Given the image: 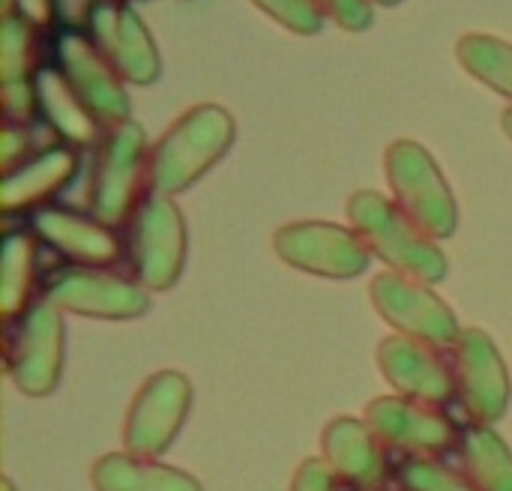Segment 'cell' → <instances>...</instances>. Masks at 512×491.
<instances>
[{
    "label": "cell",
    "mask_w": 512,
    "mask_h": 491,
    "mask_svg": "<svg viewBox=\"0 0 512 491\" xmlns=\"http://www.w3.org/2000/svg\"><path fill=\"white\" fill-rule=\"evenodd\" d=\"M18 150L24 153V132L18 135L15 129H6V138H3V165H6V171H12V162H15Z\"/></svg>",
    "instance_id": "83f0119b"
},
{
    "label": "cell",
    "mask_w": 512,
    "mask_h": 491,
    "mask_svg": "<svg viewBox=\"0 0 512 491\" xmlns=\"http://www.w3.org/2000/svg\"><path fill=\"white\" fill-rule=\"evenodd\" d=\"M96 491H201L198 480L141 456H105L90 474Z\"/></svg>",
    "instance_id": "ac0fdd59"
},
{
    "label": "cell",
    "mask_w": 512,
    "mask_h": 491,
    "mask_svg": "<svg viewBox=\"0 0 512 491\" xmlns=\"http://www.w3.org/2000/svg\"><path fill=\"white\" fill-rule=\"evenodd\" d=\"M387 174L390 186L396 192L399 210L432 240V237H450L456 231L459 213L456 201L438 171V165L429 159V153L411 141H399L387 153Z\"/></svg>",
    "instance_id": "3957f363"
},
{
    "label": "cell",
    "mask_w": 512,
    "mask_h": 491,
    "mask_svg": "<svg viewBox=\"0 0 512 491\" xmlns=\"http://www.w3.org/2000/svg\"><path fill=\"white\" fill-rule=\"evenodd\" d=\"M378 363L387 381L408 399L438 405L453 396L456 381L447 366L426 348V342H417L411 336L384 339L378 348Z\"/></svg>",
    "instance_id": "4fadbf2b"
},
{
    "label": "cell",
    "mask_w": 512,
    "mask_h": 491,
    "mask_svg": "<svg viewBox=\"0 0 512 491\" xmlns=\"http://www.w3.org/2000/svg\"><path fill=\"white\" fill-rule=\"evenodd\" d=\"M267 12H273L282 24H291L297 30H318V6L312 0H258Z\"/></svg>",
    "instance_id": "d4e9b609"
},
{
    "label": "cell",
    "mask_w": 512,
    "mask_h": 491,
    "mask_svg": "<svg viewBox=\"0 0 512 491\" xmlns=\"http://www.w3.org/2000/svg\"><path fill=\"white\" fill-rule=\"evenodd\" d=\"M21 9H24L33 21H45V15L51 12V0H21Z\"/></svg>",
    "instance_id": "f1b7e54d"
},
{
    "label": "cell",
    "mask_w": 512,
    "mask_h": 491,
    "mask_svg": "<svg viewBox=\"0 0 512 491\" xmlns=\"http://www.w3.org/2000/svg\"><path fill=\"white\" fill-rule=\"evenodd\" d=\"M234 123L222 108L204 105L174 123L150 156V183L162 192H180L198 180L231 144Z\"/></svg>",
    "instance_id": "7a4b0ae2"
},
{
    "label": "cell",
    "mask_w": 512,
    "mask_h": 491,
    "mask_svg": "<svg viewBox=\"0 0 512 491\" xmlns=\"http://www.w3.org/2000/svg\"><path fill=\"white\" fill-rule=\"evenodd\" d=\"M45 300L66 312L111 321L147 312V294L141 285L93 270H57L45 285Z\"/></svg>",
    "instance_id": "9c48e42d"
},
{
    "label": "cell",
    "mask_w": 512,
    "mask_h": 491,
    "mask_svg": "<svg viewBox=\"0 0 512 491\" xmlns=\"http://www.w3.org/2000/svg\"><path fill=\"white\" fill-rule=\"evenodd\" d=\"M93 27H99V39L105 42L117 72H123L132 81H150L156 75L159 66L150 36L129 9L111 3L99 9L93 6Z\"/></svg>",
    "instance_id": "9a60e30c"
},
{
    "label": "cell",
    "mask_w": 512,
    "mask_h": 491,
    "mask_svg": "<svg viewBox=\"0 0 512 491\" xmlns=\"http://www.w3.org/2000/svg\"><path fill=\"white\" fill-rule=\"evenodd\" d=\"M186 228L180 210L168 198H150L135 225V264L141 282L153 291H165L177 282L183 267Z\"/></svg>",
    "instance_id": "8fae6325"
},
{
    "label": "cell",
    "mask_w": 512,
    "mask_h": 491,
    "mask_svg": "<svg viewBox=\"0 0 512 491\" xmlns=\"http://www.w3.org/2000/svg\"><path fill=\"white\" fill-rule=\"evenodd\" d=\"M144 186V135L132 123H120L105 144L93 177V213L99 225H120L135 207Z\"/></svg>",
    "instance_id": "ba28073f"
},
{
    "label": "cell",
    "mask_w": 512,
    "mask_h": 491,
    "mask_svg": "<svg viewBox=\"0 0 512 491\" xmlns=\"http://www.w3.org/2000/svg\"><path fill=\"white\" fill-rule=\"evenodd\" d=\"M324 456L336 474L360 489H378L384 483V459L369 429L354 417H339L324 432Z\"/></svg>",
    "instance_id": "5bb4252c"
},
{
    "label": "cell",
    "mask_w": 512,
    "mask_h": 491,
    "mask_svg": "<svg viewBox=\"0 0 512 491\" xmlns=\"http://www.w3.org/2000/svg\"><path fill=\"white\" fill-rule=\"evenodd\" d=\"M39 96L48 120L60 135H66L75 144H90L96 138V117L84 108L78 96H72V87L57 72L39 75Z\"/></svg>",
    "instance_id": "ffe728a7"
},
{
    "label": "cell",
    "mask_w": 512,
    "mask_h": 491,
    "mask_svg": "<svg viewBox=\"0 0 512 491\" xmlns=\"http://www.w3.org/2000/svg\"><path fill=\"white\" fill-rule=\"evenodd\" d=\"M63 360V327L57 306L36 303L6 345V369L15 387L27 396H45L54 390Z\"/></svg>",
    "instance_id": "5b68a950"
},
{
    "label": "cell",
    "mask_w": 512,
    "mask_h": 491,
    "mask_svg": "<svg viewBox=\"0 0 512 491\" xmlns=\"http://www.w3.org/2000/svg\"><path fill=\"white\" fill-rule=\"evenodd\" d=\"M504 129L510 132V138H512V111H507V114H504Z\"/></svg>",
    "instance_id": "f546056e"
},
{
    "label": "cell",
    "mask_w": 512,
    "mask_h": 491,
    "mask_svg": "<svg viewBox=\"0 0 512 491\" xmlns=\"http://www.w3.org/2000/svg\"><path fill=\"white\" fill-rule=\"evenodd\" d=\"M459 54L477 78L512 96V45L492 36H468Z\"/></svg>",
    "instance_id": "603a6c76"
},
{
    "label": "cell",
    "mask_w": 512,
    "mask_h": 491,
    "mask_svg": "<svg viewBox=\"0 0 512 491\" xmlns=\"http://www.w3.org/2000/svg\"><path fill=\"white\" fill-rule=\"evenodd\" d=\"M33 255L36 243L27 234H9L3 243V267H0V309L3 318L12 321L30 294L33 282Z\"/></svg>",
    "instance_id": "7402d4cb"
},
{
    "label": "cell",
    "mask_w": 512,
    "mask_h": 491,
    "mask_svg": "<svg viewBox=\"0 0 512 491\" xmlns=\"http://www.w3.org/2000/svg\"><path fill=\"white\" fill-rule=\"evenodd\" d=\"M384 3H396V0H384Z\"/></svg>",
    "instance_id": "1f68e13d"
},
{
    "label": "cell",
    "mask_w": 512,
    "mask_h": 491,
    "mask_svg": "<svg viewBox=\"0 0 512 491\" xmlns=\"http://www.w3.org/2000/svg\"><path fill=\"white\" fill-rule=\"evenodd\" d=\"M63 60L69 72V87L84 102V108L105 123H120L126 117V96L111 78L108 66L93 54V48L84 45V39H66Z\"/></svg>",
    "instance_id": "2e32d148"
},
{
    "label": "cell",
    "mask_w": 512,
    "mask_h": 491,
    "mask_svg": "<svg viewBox=\"0 0 512 491\" xmlns=\"http://www.w3.org/2000/svg\"><path fill=\"white\" fill-rule=\"evenodd\" d=\"M465 465L480 491H512V456L492 429H471L465 435Z\"/></svg>",
    "instance_id": "44dd1931"
},
{
    "label": "cell",
    "mask_w": 512,
    "mask_h": 491,
    "mask_svg": "<svg viewBox=\"0 0 512 491\" xmlns=\"http://www.w3.org/2000/svg\"><path fill=\"white\" fill-rule=\"evenodd\" d=\"M33 228L42 240H48L57 252L81 264H111L120 258L117 237L87 219H78L63 210H39L33 216Z\"/></svg>",
    "instance_id": "e0dca14e"
},
{
    "label": "cell",
    "mask_w": 512,
    "mask_h": 491,
    "mask_svg": "<svg viewBox=\"0 0 512 491\" xmlns=\"http://www.w3.org/2000/svg\"><path fill=\"white\" fill-rule=\"evenodd\" d=\"M372 303L405 336L426 345H456V315L426 285L402 273H384L372 282Z\"/></svg>",
    "instance_id": "277c9868"
},
{
    "label": "cell",
    "mask_w": 512,
    "mask_h": 491,
    "mask_svg": "<svg viewBox=\"0 0 512 491\" xmlns=\"http://www.w3.org/2000/svg\"><path fill=\"white\" fill-rule=\"evenodd\" d=\"M291 491H336L333 489V468L318 462V459L303 462L297 477H294V489Z\"/></svg>",
    "instance_id": "484cf974"
},
{
    "label": "cell",
    "mask_w": 512,
    "mask_h": 491,
    "mask_svg": "<svg viewBox=\"0 0 512 491\" xmlns=\"http://www.w3.org/2000/svg\"><path fill=\"white\" fill-rule=\"evenodd\" d=\"M399 480L408 491H474L468 483H462L453 471L426 462V459H411L399 468Z\"/></svg>",
    "instance_id": "cb8c5ba5"
},
{
    "label": "cell",
    "mask_w": 512,
    "mask_h": 491,
    "mask_svg": "<svg viewBox=\"0 0 512 491\" xmlns=\"http://www.w3.org/2000/svg\"><path fill=\"white\" fill-rule=\"evenodd\" d=\"M366 249L363 237L327 222H297L276 234V252L282 261L330 279H351L363 273L369 264Z\"/></svg>",
    "instance_id": "8992f818"
},
{
    "label": "cell",
    "mask_w": 512,
    "mask_h": 491,
    "mask_svg": "<svg viewBox=\"0 0 512 491\" xmlns=\"http://www.w3.org/2000/svg\"><path fill=\"white\" fill-rule=\"evenodd\" d=\"M75 171V156L66 150H51L42 153L39 159H33L30 165H24L21 171L6 177L3 186V210H24L48 195H54Z\"/></svg>",
    "instance_id": "d6986e66"
},
{
    "label": "cell",
    "mask_w": 512,
    "mask_h": 491,
    "mask_svg": "<svg viewBox=\"0 0 512 491\" xmlns=\"http://www.w3.org/2000/svg\"><path fill=\"white\" fill-rule=\"evenodd\" d=\"M453 348H456L459 396L468 414L480 423L501 420L510 399V378L498 348L480 330H462Z\"/></svg>",
    "instance_id": "30bf717a"
},
{
    "label": "cell",
    "mask_w": 512,
    "mask_h": 491,
    "mask_svg": "<svg viewBox=\"0 0 512 491\" xmlns=\"http://www.w3.org/2000/svg\"><path fill=\"white\" fill-rule=\"evenodd\" d=\"M189 402H192V390L183 375L177 372L153 375L135 396L129 417H126L123 444L129 456L147 459V456L162 453L174 441L189 411Z\"/></svg>",
    "instance_id": "52a82bcc"
},
{
    "label": "cell",
    "mask_w": 512,
    "mask_h": 491,
    "mask_svg": "<svg viewBox=\"0 0 512 491\" xmlns=\"http://www.w3.org/2000/svg\"><path fill=\"white\" fill-rule=\"evenodd\" d=\"M366 420L375 435L411 453H438L447 450L456 438L453 423L417 399H378L369 405Z\"/></svg>",
    "instance_id": "7c38bea8"
},
{
    "label": "cell",
    "mask_w": 512,
    "mask_h": 491,
    "mask_svg": "<svg viewBox=\"0 0 512 491\" xmlns=\"http://www.w3.org/2000/svg\"><path fill=\"white\" fill-rule=\"evenodd\" d=\"M3 491H12V486H9V483H3Z\"/></svg>",
    "instance_id": "4dcf8cb0"
},
{
    "label": "cell",
    "mask_w": 512,
    "mask_h": 491,
    "mask_svg": "<svg viewBox=\"0 0 512 491\" xmlns=\"http://www.w3.org/2000/svg\"><path fill=\"white\" fill-rule=\"evenodd\" d=\"M348 213L363 243L375 249L390 267H396V273L411 276L417 282L444 279V255L399 207L384 201L378 192H357L351 198Z\"/></svg>",
    "instance_id": "6da1fadb"
},
{
    "label": "cell",
    "mask_w": 512,
    "mask_h": 491,
    "mask_svg": "<svg viewBox=\"0 0 512 491\" xmlns=\"http://www.w3.org/2000/svg\"><path fill=\"white\" fill-rule=\"evenodd\" d=\"M327 6L345 27H366L369 24V6L366 0H318Z\"/></svg>",
    "instance_id": "4316f807"
}]
</instances>
